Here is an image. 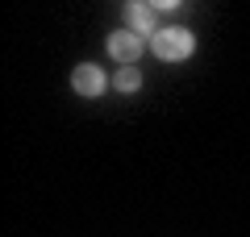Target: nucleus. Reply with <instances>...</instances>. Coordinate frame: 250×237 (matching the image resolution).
I'll return each mask as SVG.
<instances>
[{"label":"nucleus","instance_id":"2","mask_svg":"<svg viewBox=\"0 0 250 237\" xmlns=\"http://www.w3.org/2000/svg\"><path fill=\"white\" fill-rule=\"evenodd\" d=\"M71 88L92 100V96H100V92H108V75L96 67V62H83V67L71 71Z\"/></svg>","mask_w":250,"mask_h":237},{"label":"nucleus","instance_id":"1","mask_svg":"<svg viewBox=\"0 0 250 237\" xmlns=\"http://www.w3.org/2000/svg\"><path fill=\"white\" fill-rule=\"evenodd\" d=\"M192 46H196V38L188 34L184 25H167V29H159V34L150 38L154 59H163V62H184L188 54H192Z\"/></svg>","mask_w":250,"mask_h":237},{"label":"nucleus","instance_id":"4","mask_svg":"<svg viewBox=\"0 0 250 237\" xmlns=\"http://www.w3.org/2000/svg\"><path fill=\"white\" fill-rule=\"evenodd\" d=\"M125 17H129V29H134L138 38H154L159 29H154V4H125Z\"/></svg>","mask_w":250,"mask_h":237},{"label":"nucleus","instance_id":"3","mask_svg":"<svg viewBox=\"0 0 250 237\" xmlns=\"http://www.w3.org/2000/svg\"><path fill=\"white\" fill-rule=\"evenodd\" d=\"M108 54L129 67L134 59H142V38H138L134 29H113V34H108Z\"/></svg>","mask_w":250,"mask_h":237},{"label":"nucleus","instance_id":"5","mask_svg":"<svg viewBox=\"0 0 250 237\" xmlns=\"http://www.w3.org/2000/svg\"><path fill=\"white\" fill-rule=\"evenodd\" d=\"M113 88H117V92H138V88H142V75H138L134 67H121V71L113 75Z\"/></svg>","mask_w":250,"mask_h":237}]
</instances>
